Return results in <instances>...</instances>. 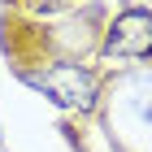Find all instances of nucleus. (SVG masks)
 Returning <instances> with one entry per match:
<instances>
[{"label":"nucleus","mask_w":152,"mask_h":152,"mask_svg":"<svg viewBox=\"0 0 152 152\" xmlns=\"http://www.w3.org/2000/svg\"><path fill=\"white\" fill-rule=\"evenodd\" d=\"M109 57H148L152 52V13L148 9H126L104 35Z\"/></svg>","instance_id":"nucleus-2"},{"label":"nucleus","mask_w":152,"mask_h":152,"mask_svg":"<svg viewBox=\"0 0 152 152\" xmlns=\"http://www.w3.org/2000/svg\"><path fill=\"white\" fill-rule=\"evenodd\" d=\"M31 83L44 87L61 109H78V113H87V109L96 104V74L83 70V65H70V61H57L48 74H39V78H31Z\"/></svg>","instance_id":"nucleus-1"}]
</instances>
